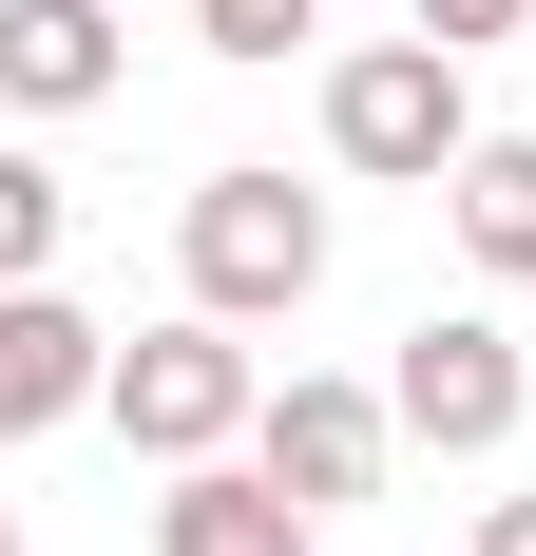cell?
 <instances>
[{"instance_id":"1","label":"cell","mask_w":536,"mask_h":556,"mask_svg":"<svg viewBox=\"0 0 536 556\" xmlns=\"http://www.w3.org/2000/svg\"><path fill=\"white\" fill-rule=\"evenodd\" d=\"M326 154H345V173H383V192H441V173L480 154L460 58H441V39H365V58H326Z\"/></svg>"},{"instance_id":"2","label":"cell","mask_w":536,"mask_h":556,"mask_svg":"<svg viewBox=\"0 0 536 556\" xmlns=\"http://www.w3.org/2000/svg\"><path fill=\"white\" fill-rule=\"evenodd\" d=\"M192 307L212 327H268V307H307L326 288V192H288V173H192Z\"/></svg>"},{"instance_id":"3","label":"cell","mask_w":536,"mask_h":556,"mask_svg":"<svg viewBox=\"0 0 536 556\" xmlns=\"http://www.w3.org/2000/svg\"><path fill=\"white\" fill-rule=\"evenodd\" d=\"M383 403H403V442L498 460V442L536 422V365H518V327H498V307H422V327H403V365H383Z\"/></svg>"},{"instance_id":"4","label":"cell","mask_w":536,"mask_h":556,"mask_svg":"<svg viewBox=\"0 0 536 556\" xmlns=\"http://www.w3.org/2000/svg\"><path fill=\"white\" fill-rule=\"evenodd\" d=\"M115 442H135V460H230V442H250V345H230L212 327V307H192V327H154V345H115Z\"/></svg>"},{"instance_id":"5","label":"cell","mask_w":536,"mask_h":556,"mask_svg":"<svg viewBox=\"0 0 536 556\" xmlns=\"http://www.w3.org/2000/svg\"><path fill=\"white\" fill-rule=\"evenodd\" d=\"M383 442H403V403H383V384H326V365L250 403V460H268L307 518H345V500H365V480H383Z\"/></svg>"},{"instance_id":"6","label":"cell","mask_w":536,"mask_h":556,"mask_svg":"<svg viewBox=\"0 0 536 556\" xmlns=\"http://www.w3.org/2000/svg\"><path fill=\"white\" fill-rule=\"evenodd\" d=\"M97 384H115V327H97V307H58V288H0V442L77 422Z\"/></svg>"},{"instance_id":"7","label":"cell","mask_w":536,"mask_h":556,"mask_svg":"<svg viewBox=\"0 0 536 556\" xmlns=\"http://www.w3.org/2000/svg\"><path fill=\"white\" fill-rule=\"evenodd\" d=\"M154 556H307V500H288L268 460H173Z\"/></svg>"},{"instance_id":"8","label":"cell","mask_w":536,"mask_h":556,"mask_svg":"<svg viewBox=\"0 0 536 556\" xmlns=\"http://www.w3.org/2000/svg\"><path fill=\"white\" fill-rule=\"evenodd\" d=\"M0 97L20 115H97L115 97V0H0Z\"/></svg>"},{"instance_id":"9","label":"cell","mask_w":536,"mask_h":556,"mask_svg":"<svg viewBox=\"0 0 536 556\" xmlns=\"http://www.w3.org/2000/svg\"><path fill=\"white\" fill-rule=\"evenodd\" d=\"M441 212H460V250L498 288H536V135H480V154L441 173Z\"/></svg>"},{"instance_id":"10","label":"cell","mask_w":536,"mask_h":556,"mask_svg":"<svg viewBox=\"0 0 536 556\" xmlns=\"http://www.w3.org/2000/svg\"><path fill=\"white\" fill-rule=\"evenodd\" d=\"M39 269H58V173L0 154V288H39Z\"/></svg>"},{"instance_id":"11","label":"cell","mask_w":536,"mask_h":556,"mask_svg":"<svg viewBox=\"0 0 536 556\" xmlns=\"http://www.w3.org/2000/svg\"><path fill=\"white\" fill-rule=\"evenodd\" d=\"M192 39H212V58H307L326 0H192Z\"/></svg>"},{"instance_id":"12","label":"cell","mask_w":536,"mask_h":556,"mask_svg":"<svg viewBox=\"0 0 536 556\" xmlns=\"http://www.w3.org/2000/svg\"><path fill=\"white\" fill-rule=\"evenodd\" d=\"M518 20H536V0H422V39H441V58H480V39H518Z\"/></svg>"},{"instance_id":"13","label":"cell","mask_w":536,"mask_h":556,"mask_svg":"<svg viewBox=\"0 0 536 556\" xmlns=\"http://www.w3.org/2000/svg\"><path fill=\"white\" fill-rule=\"evenodd\" d=\"M480 556H536V500H498V518H480Z\"/></svg>"},{"instance_id":"14","label":"cell","mask_w":536,"mask_h":556,"mask_svg":"<svg viewBox=\"0 0 536 556\" xmlns=\"http://www.w3.org/2000/svg\"><path fill=\"white\" fill-rule=\"evenodd\" d=\"M0 556H20V518H0Z\"/></svg>"}]
</instances>
